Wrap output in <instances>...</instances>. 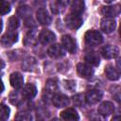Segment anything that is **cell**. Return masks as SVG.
Masks as SVG:
<instances>
[{"label": "cell", "mask_w": 121, "mask_h": 121, "mask_svg": "<svg viewBox=\"0 0 121 121\" xmlns=\"http://www.w3.org/2000/svg\"><path fill=\"white\" fill-rule=\"evenodd\" d=\"M106 3H112V2H113L114 0H104Z\"/></svg>", "instance_id": "8d00e7d4"}, {"label": "cell", "mask_w": 121, "mask_h": 121, "mask_svg": "<svg viewBox=\"0 0 121 121\" xmlns=\"http://www.w3.org/2000/svg\"><path fill=\"white\" fill-rule=\"evenodd\" d=\"M61 44H62V47L69 53L75 54L77 52V43L72 36L68 34L63 35L61 38Z\"/></svg>", "instance_id": "5b68a950"}, {"label": "cell", "mask_w": 121, "mask_h": 121, "mask_svg": "<svg viewBox=\"0 0 121 121\" xmlns=\"http://www.w3.org/2000/svg\"><path fill=\"white\" fill-rule=\"evenodd\" d=\"M72 99H73V103L78 107H82L85 104V95H83L82 94H78L74 95Z\"/></svg>", "instance_id": "83f0119b"}, {"label": "cell", "mask_w": 121, "mask_h": 121, "mask_svg": "<svg viewBox=\"0 0 121 121\" xmlns=\"http://www.w3.org/2000/svg\"><path fill=\"white\" fill-rule=\"evenodd\" d=\"M20 25V22L16 16H11L9 17L8 21V29L9 30H16Z\"/></svg>", "instance_id": "484cf974"}, {"label": "cell", "mask_w": 121, "mask_h": 121, "mask_svg": "<svg viewBox=\"0 0 121 121\" xmlns=\"http://www.w3.org/2000/svg\"><path fill=\"white\" fill-rule=\"evenodd\" d=\"M101 55L103 56V58L105 59H113L116 58L119 55V48L115 45H112V44H107L105 46L102 47L101 49Z\"/></svg>", "instance_id": "9c48e42d"}, {"label": "cell", "mask_w": 121, "mask_h": 121, "mask_svg": "<svg viewBox=\"0 0 121 121\" xmlns=\"http://www.w3.org/2000/svg\"><path fill=\"white\" fill-rule=\"evenodd\" d=\"M102 96H103L102 91L98 89H92L88 91L87 94L85 95V102L89 105H94L96 104L98 101H100Z\"/></svg>", "instance_id": "277c9868"}, {"label": "cell", "mask_w": 121, "mask_h": 121, "mask_svg": "<svg viewBox=\"0 0 121 121\" xmlns=\"http://www.w3.org/2000/svg\"><path fill=\"white\" fill-rule=\"evenodd\" d=\"M37 67V60L35 58L28 56L22 61V69L26 72H33Z\"/></svg>", "instance_id": "2e32d148"}, {"label": "cell", "mask_w": 121, "mask_h": 121, "mask_svg": "<svg viewBox=\"0 0 121 121\" xmlns=\"http://www.w3.org/2000/svg\"><path fill=\"white\" fill-rule=\"evenodd\" d=\"M77 72L79 77L83 78H91L94 75V69L91 65H88L83 62H79L77 65Z\"/></svg>", "instance_id": "8992f818"}, {"label": "cell", "mask_w": 121, "mask_h": 121, "mask_svg": "<svg viewBox=\"0 0 121 121\" xmlns=\"http://www.w3.org/2000/svg\"><path fill=\"white\" fill-rule=\"evenodd\" d=\"M64 21H65L66 26L70 29H78L81 26L83 23V20L79 15H75L73 13H70L69 15H67Z\"/></svg>", "instance_id": "7a4b0ae2"}, {"label": "cell", "mask_w": 121, "mask_h": 121, "mask_svg": "<svg viewBox=\"0 0 121 121\" xmlns=\"http://www.w3.org/2000/svg\"><path fill=\"white\" fill-rule=\"evenodd\" d=\"M116 26V22L113 18H110V17H105L101 20V24H100V27L103 30V32L105 33H111L115 29Z\"/></svg>", "instance_id": "7c38bea8"}, {"label": "cell", "mask_w": 121, "mask_h": 121, "mask_svg": "<svg viewBox=\"0 0 121 121\" xmlns=\"http://www.w3.org/2000/svg\"><path fill=\"white\" fill-rule=\"evenodd\" d=\"M36 18L42 26H49L52 22L51 16L49 15L48 11L43 8H41L36 11Z\"/></svg>", "instance_id": "ba28073f"}, {"label": "cell", "mask_w": 121, "mask_h": 121, "mask_svg": "<svg viewBox=\"0 0 121 121\" xmlns=\"http://www.w3.org/2000/svg\"><path fill=\"white\" fill-rule=\"evenodd\" d=\"M52 103L57 108H63V107H66L69 105L70 99L67 95H65L63 94H56L52 97Z\"/></svg>", "instance_id": "4fadbf2b"}, {"label": "cell", "mask_w": 121, "mask_h": 121, "mask_svg": "<svg viewBox=\"0 0 121 121\" xmlns=\"http://www.w3.org/2000/svg\"><path fill=\"white\" fill-rule=\"evenodd\" d=\"M57 4H58V6L60 8V7H66L69 4V0H58Z\"/></svg>", "instance_id": "d6a6232c"}, {"label": "cell", "mask_w": 121, "mask_h": 121, "mask_svg": "<svg viewBox=\"0 0 121 121\" xmlns=\"http://www.w3.org/2000/svg\"><path fill=\"white\" fill-rule=\"evenodd\" d=\"M84 60H86L87 63L93 65V66H98L100 63V58L98 54L95 51H89L85 54Z\"/></svg>", "instance_id": "ffe728a7"}, {"label": "cell", "mask_w": 121, "mask_h": 121, "mask_svg": "<svg viewBox=\"0 0 121 121\" xmlns=\"http://www.w3.org/2000/svg\"><path fill=\"white\" fill-rule=\"evenodd\" d=\"M44 90L46 91V93L48 94H55L58 92L59 90V85H58V81L56 78H49L46 83H45V88Z\"/></svg>", "instance_id": "603a6c76"}, {"label": "cell", "mask_w": 121, "mask_h": 121, "mask_svg": "<svg viewBox=\"0 0 121 121\" xmlns=\"http://www.w3.org/2000/svg\"><path fill=\"white\" fill-rule=\"evenodd\" d=\"M97 112H98V113L100 115L106 117V116H109L110 114H112V113L114 112V106L110 101H104V102H102L98 106Z\"/></svg>", "instance_id": "5bb4252c"}, {"label": "cell", "mask_w": 121, "mask_h": 121, "mask_svg": "<svg viewBox=\"0 0 121 121\" xmlns=\"http://www.w3.org/2000/svg\"><path fill=\"white\" fill-rule=\"evenodd\" d=\"M84 40L88 46H96L103 42V36L99 31L95 29H91L85 33Z\"/></svg>", "instance_id": "6da1fadb"}, {"label": "cell", "mask_w": 121, "mask_h": 121, "mask_svg": "<svg viewBox=\"0 0 121 121\" xmlns=\"http://www.w3.org/2000/svg\"><path fill=\"white\" fill-rule=\"evenodd\" d=\"M38 40L41 42V43H43L44 45L51 44V43H53L55 42L56 35L52 31L48 30V29H43L40 32L39 36H38Z\"/></svg>", "instance_id": "52a82bcc"}, {"label": "cell", "mask_w": 121, "mask_h": 121, "mask_svg": "<svg viewBox=\"0 0 121 121\" xmlns=\"http://www.w3.org/2000/svg\"><path fill=\"white\" fill-rule=\"evenodd\" d=\"M18 41V33L15 30L7 31L1 38V43L5 47H9L13 45Z\"/></svg>", "instance_id": "3957f363"}, {"label": "cell", "mask_w": 121, "mask_h": 121, "mask_svg": "<svg viewBox=\"0 0 121 121\" xmlns=\"http://www.w3.org/2000/svg\"><path fill=\"white\" fill-rule=\"evenodd\" d=\"M64 88L70 92H74L76 89V81L75 80H63Z\"/></svg>", "instance_id": "4dcf8cb0"}, {"label": "cell", "mask_w": 121, "mask_h": 121, "mask_svg": "<svg viewBox=\"0 0 121 121\" xmlns=\"http://www.w3.org/2000/svg\"><path fill=\"white\" fill-rule=\"evenodd\" d=\"M4 67H5V62H4V61H3V60L0 59V71H1V70H2Z\"/></svg>", "instance_id": "e575fe53"}, {"label": "cell", "mask_w": 121, "mask_h": 121, "mask_svg": "<svg viewBox=\"0 0 121 121\" xmlns=\"http://www.w3.org/2000/svg\"><path fill=\"white\" fill-rule=\"evenodd\" d=\"M10 110L5 104H0V120H7L9 116Z\"/></svg>", "instance_id": "4316f807"}, {"label": "cell", "mask_w": 121, "mask_h": 121, "mask_svg": "<svg viewBox=\"0 0 121 121\" xmlns=\"http://www.w3.org/2000/svg\"><path fill=\"white\" fill-rule=\"evenodd\" d=\"M4 89H5V86H4V83H3V81L0 79V94L4 91Z\"/></svg>", "instance_id": "836d02e7"}, {"label": "cell", "mask_w": 121, "mask_h": 121, "mask_svg": "<svg viewBox=\"0 0 121 121\" xmlns=\"http://www.w3.org/2000/svg\"><path fill=\"white\" fill-rule=\"evenodd\" d=\"M38 42V35L35 29H30L24 39V43L27 46H33Z\"/></svg>", "instance_id": "d6986e66"}, {"label": "cell", "mask_w": 121, "mask_h": 121, "mask_svg": "<svg viewBox=\"0 0 121 121\" xmlns=\"http://www.w3.org/2000/svg\"><path fill=\"white\" fill-rule=\"evenodd\" d=\"M101 14L104 15L105 17H110L113 18L119 15L120 13V6L119 5H114V6H104L101 8L100 10Z\"/></svg>", "instance_id": "8fae6325"}, {"label": "cell", "mask_w": 121, "mask_h": 121, "mask_svg": "<svg viewBox=\"0 0 121 121\" xmlns=\"http://www.w3.org/2000/svg\"><path fill=\"white\" fill-rule=\"evenodd\" d=\"M85 5L83 0H73L71 5V13L75 15H79L84 11Z\"/></svg>", "instance_id": "7402d4cb"}, {"label": "cell", "mask_w": 121, "mask_h": 121, "mask_svg": "<svg viewBox=\"0 0 121 121\" xmlns=\"http://www.w3.org/2000/svg\"><path fill=\"white\" fill-rule=\"evenodd\" d=\"M16 120H24V121H28L32 119V116L28 112H20L15 116Z\"/></svg>", "instance_id": "1f68e13d"}, {"label": "cell", "mask_w": 121, "mask_h": 121, "mask_svg": "<svg viewBox=\"0 0 121 121\" xmlns=\"http://www.w3.org/2000/svg\"><path fill=\"white\" fill-rule=\"evenodd\" d=\"M105 75L110 80H117L120 77L118 69H116L112 64H108L105 66Z\"/></svg>", "instance_id": "44dd1931"}, {"label": "cell", "mask_w": 121, "mask_h": 121, "mask_svg": "<svg viewBox=\"0 0 121 121\" xmlns=\"http://www.w3.org/2000/svg\"><path fill=\"white\" fill-rule=\"evenodd\" d=\"M22 95L24 97H26V99H32L36 96L37 95V88L33 83H27L24 86L23 91H22Z\"/></svg>", "instance_id": "ac0fdd59"}, {"label": "cell", "mask_w": 121, "mask_h": 121, "mask_svg": "<svg viewBox=\"0 0 121 121\" xmlns=\"http://www.w3.org/2000/svg\"><path fill=\"white\" fill-rule=\"evenodd\" d=\"M9 82L10 85L15 89H21L24 85V78L21 73L13 72L9 76Z\"/></svg>", "instance_id": "9a60e30c"}, {"label": "cell", "mask_w": 121, "mask_h": 121, "mask_svg": "<svg viewBox=\"0 0 121 121\" xmlns=\"http://www.w3.org/2000/svg\"><path fill=\"white\" fill-rule=\"evenodd\" d=\"M2 27H3V22H2V20L0 19V32L2 31Z\"/></svg>", "instance_id": "d590c367"}, {"label": "cell", "mask_w": 121, "mask_h": 121, "mask_svg": "<svg viewBox=\"0 0 121 121\" xmlns=\"http://www.w3.org/2000/svg\"><path fill=\"white\" fill-rule=\"evenodd\" d=\"M60 116L61 119L63 120H71V121H75V120H78L79 116L78 112L73 109V108H67L64 111H62L60 113Z\"/></svg>", "instance_id": "e0dca14e"}, {"label": "cell", "mask_w": 121, "mask_h": 121, "mask_svg": "<svg viewBox=\"0 0 121 121\" xmlns=\"http://www.w3.org/2000/svg\"><path fill=\"white\" fill-rule=\"evenodd\" d=\"M47 54L52 59H60L65 55V51H64V48L62 47V45H60L59 43H55V44L50 45V47L47 50Z\"/></svg>", "instance_id": "30bf717a"}, {"label": "cell", "mask_w": 121, "mask_h": 121, "mask_svg": "<svg viewBox=\"0 0 121 121\" xmlns=\"http://www.w3.org/2000/svg\"><path fill=\"white\" fill-rule=\"evenodd\" d=\"M10 11V5L8 1L0 0V15H5Z\"/></svg>", "instance_id": "f1b7e54d"}, {"label": "cell", "mask_w": 121, "mask_h": 121, "mask_svg": "<svg viewBox=\"0 0 121 121\" xmlns=\"http://www.w3.org/2000/svg\"><path fill=\"white\" fill-rule=\"evenodd\" d=\"M22 95V94H21ZM21 95L17 91H13L9 94V102L15 106H19L22 103V98Z\"/></svg>", "instance_id": "d4e9b609"}, {"label": "cell", "mask_w": 121, "mask_h": 121, "mask_svg": "<svg viewBox=\"0 0 121 121\" xmlns=\"http://www.w3.org/2000/svg\"><path fill=\"white\" fill-rule=\"evenodd\" d=\"M24 53H25V51H23L21 49H16V50H13L9 53V58L10 60H17L22 58Z\"/></svg>", "instance_id": "f546056e"}, {"label": "cell", "mask_w": 121, "mask_h": 121, "mask_svg": "<svg viewBox=\"0 0 121 121\" xmlns=\"http://www.w3.org/2000/svg\"><path fill=\"white\" fill-rule=\"evenodd\" d=\"M17 14L26 20V19L31 17V9L27 6H20L17 9Z\"/></svg>", "instance_id": "cb8c5ba5"}]
</instances>
